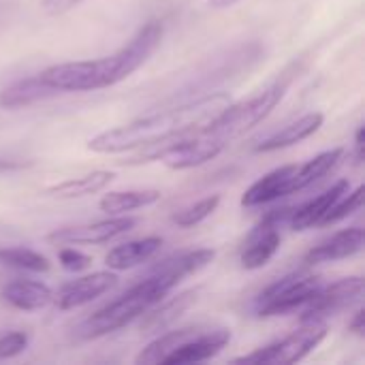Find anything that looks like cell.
<instances>
[{
	"instance_id": "obj_2",
	"label": "cell",
	"mask_w": 365,
	"mask_h": 365,
	"mask_svg": "<svg viewBox=\"0 0 365 365\" xmlns=\"http://www.w3.org/2000/svg\"><path fill=\"white\" fill-rule=\"evenodd\" d=\"M163 21L152 19L115 53L98 60L62 62L45 68L38 77L58 92H90L115 86L118 81L133 75L160 45Z\"/></svg>"
},
{
	"instance_id": "obj_23",
	"label": "cell",
	"mask_w": 365,
	"mask_h": 365,
	"mask_svg": "<svg viewBox=\"0 0 365 365\" xmlns=\"http://www.w3.org/2000/svg\"><path fill=\"white\" fill-rule=\"evenodd\" d=\"M197 299V291H188V293H182L178 297H173L171 302H167L163 308H158L156 312L150 314V319L143 323L145 329H163L167 327L169 323H173L192 302Z\"/></svg>"
},
{
	"instance_id": "obj_24",
	"label": "cell",
	"mask_w": 365,
	"mask_h": 365,
	"mask_svg": "<svg viewBox=\"0 0 365 365\" xmlns=\"http://www.w3.org/2000/svg\"><path fill=\"white\" fill-rule=\"evenodd\" d=\"M0 263L24 272H47L49 261L30 248H0Z\"/></svg>"
},
{
	"instance_id": "obj_20",
	"label": "cell",
	"mask_w": 365,
	"mask_h": 365,
	"mask_svg": "<svg viewBox=\"0 0 365 365\" xmlns=\"http://www.w3.org/2000/svg\"><path fill=\"white\" fill-rule=\"evenodd\" d=\"M342 156H344V150L342 148H334V150L321 152L319 156H314L306 165L297 167V171H295V175L291 180V195L302 192L304 188L312 186L321 178H325L334 167H338V163L342 160Z\"/></svg>"
},
{
	"instance_id": "obj_29",
	"label": "cell",
	"mask_w": 365,
	"mask_h": 365,
	"mask_svg": "<svg viewBox=\"0 0 365 365\" xmlns=\"http://www.w3.org/2000/svg\"><path fill=\"white\" fill-rule=\"evenodd\" d=\"M79 0H43V9L51 15H58V13H64L68 9H73Z\"/></svg>"
},
{
	"instance_id": "obj_12",
	"label": "cell",
	"mask_w": 365,
	"mask_h": 365,
	"mask_svg": "<svg viewBox=\"0 0 365 365\" xmlns=\"http://www.w3.org/2000/svg\"><path fill=\"white\" fill-rule=\"evenodd\" d=\"M295 171H297V165H284V167L269 171L267 175L257 180L244 192L242 205L244 207H257V205L272 203L280 197H289L291 195V180H293Z\"/></svg>"
},
{
	"instance_id": "obj_31",
	"label": "cell",
	"mask_w": 365,
	"mask_h": 365,
	"mask_svg": "<svg viewBox=\"0 0 365 365\" xmlns=\"http://www.w3.org/2000/svg\"><path fill=\"white\" fill-rule=\"evenodd\" d=\"M24 167H30V163L28 160L0 158V171H17V169H24Z\"/></svg>"
},
{
	"instance_id": "obj_22",
	"label": "cell",
	"mask_w": 365,
	"mask_h": 365,
	"mask_svg": "<svg viewBox=\"0 0 365 365\" xmlns=\"http://www.w3.org/2000/svg\"><path fill=\"white\" fill-rule=\"evenodd\" d=\"M160 201V190H120L101 199V210L107 214H124L139 207H148Z\"/></svg>"
},
{
	"instance_id": "obj_32",
	"label": "cell",
	"mask_w": 365,
	"mask_h": 365,
	"mask_svg": "<svg viewBox=\"0 0 365 365\" xmlns=\"http://www.w3.org/2000/svg\"><path fill=\"white\" fill-rule=\"evenodd\" d=\"M365 312L364 310H359L357 314H355V319H353V323H351V331H355L357 336H364L365 331Z\"/></svg>"
},
{
	"instance_id": "obj_27",
	"label": "cell",
	"mask_w": 365,
	"mask_h": 365,
	"mask_svg": "<svg viewBox=\"0 0 365 365\" xmlns=\"http://www.w3.org/2000/svg\"><path fill=\"white\" fill-rule=\"evenodd\" d=\"M26 346H28V334H24V331H11V334L2 336L0 338V361L21 355L26 351Z\"/></svg>"
},
{
	"instance_id": "obj_8",
	"label": "cell",
	"mask_w": 365,
	"mask_h": 365,
	"mask_svg": "<svg viewBox=\"0 0 365 365\" xmlns=\"http://www.w3.org/2000/svg\"><path fill=\"white\" fill-rule=\"evenodd\" d=\"M364 295V280L359 276L342 278L329 287H321L317 295L302 308V323H323V319L342 312L359 302Z\"/></svg>"
},
{
	"instance_id": "obj_1",
	"label": "cell",
	"mask_w": 365,
	"mask_h": 365,
	"mask_svg": "<svg viewBox=\"0 0 365 365\" xmlns=\"http://www.w3.org/2000/svg\"><path fill=\"white\" fill-rule=\"evenodd\" d=\"M229 105H231V96L227 92H212L201 98H192L188 103L137 118L124 126L109 128L92 137L88 141V148L98 154H118V152L169 141L175 137H184L203 128V124L212 122Z\"/></svg>"
},
{
	"instance_id": "obj_16",
	"label": "cell",
	"mask_w": 365,
	"mask_h": 365,
	"mask_svg": "<svg viewBox=\"0 0 365 365\" xmlns=\"http://www.w3.org/2000/svg\"><path fill=\"white\" fill-rule=\"evenodd\" d=\"M2 299L17 310H41L53 302V293L47 284L36 280H15L2 289Z\"/></svg>"
},
{
	"instance_id": "obj_5",
	"label": "cell",
	"mask_w": 365,
	"mask_h": 365,
	"mask_svg": "<svg viewBox=\"0 0 365 365\" xmlns=\"http://www.w3.org/2000/svg\"><path fill=\"white\" fill-rule=\"evenodd\" d=\"M289 83H291V77L276 79L274 83H269L265 90L250 96L248 101L225 107L212 122H207L205 128H201V133L225 148L229 141L242 137L244 133L261 124L282 101Z\"/></svg>"
},
{
	"instance_id": "obj_9",
	"label": "cell",
	"mask_w": 365,
	"mask_h": 365,
	"mask_svg": "<svg viewBox=\"0 0 365 365\" xmlns=\"http://www.w3.org/2000/svg\"><path fill=\"white\" fill-rule=\"evenodd\" d=\"M293 207H282L269 212L250 233L246 248L242 252V267L244 269H259L269 263V259L278 252L280 248V227L289 222Z\"/></svg>"
},
{
	"instance_id": "obj_3",
	"label": "cell",
	"mask_w": 365,
	"mask_h": 365,
	"mask_svg": "<svg viewBox=\"0 0 365 365\" xmlns=\"http://www.w3.org/2000/svg\"><path fill=\"white\" fill-rule=\"evenodd\" d=\"M173 289H175V284L169 282L167 278H163L158 274H148L141 282H137L124 295H120L105 308L90 314L79 325L77 334H79V338L90 340V338H101L111 331H118V329L126 327L130 321H135L137 317L145 314L152 306L163 302Z\"/></svg>"
},
{
	"instance_id": "obj_18",
	"label": "cell",
	"mask_w": 365,
	"mask_h": 365,
	"mask_svg": "<svg viewBox=\"0 0 365 365\" xmlns=\"http://www.w3.org/2000/svg\"><path fill=\"white\" fill-rule=\"evenodd\" d=\"M160 246H163L160 237H143V240L126 242L109 250V255L105 257V263L109 269H115V272L130 269L150 261L160 250Z\"/></svg>"
},
{
	"instance_id": "obj_25",
	"label": "cell",
	"mask_w": 365,
	"mask_h": 365,
	"mask_svg": "<svg viewBox=\"0 0 365 365\" xmlns=\"http://www.w3.org/2000/svg\"><path fill=\"white\" fill-rule=\"evenodd\" d=\"M220 203V197L218 195H212V197H205L201 201H197L195 205H188L184 207L182 212H178L173 216V222L182 229H188V227H195L199 222H203L207 216H212V212H216Z\"/></svg>"
},
{
	"instance_id": "obj_10",
	"label": "cell",
	"mask_w": 365,
	"mask_h": 365,
	"mask_svg": "<svg viewBox=\"0 0 365 365\" xmlns=\"http://www.w3.org/2000/svg\"><path fill=\"white\" fill-rule=\"evenodd\" d=\"M137 225L135 218H109L92 225H81V227H68V229H58L47 235L51 244L60 246H71V244H105L126 231H130Z\"/></svg>"
},
{
	"instance_id": "obj_13",
	"label": "cell",
	"mask_w": 365,
	"mask_h": 365,
	"mask_svg": "<svg viewBox=\"0 0 365 365\" xmlns=\"http://www.w3.org/2000/svg\"><path fill=\"white\" fill-rule=\"evenodd\" d=\"M365 233L364 229L353 227V229H344L338 231L336 235H331L329 240L321 242L319 246H314L308 255H306V263L317 265V263H329V261H340V259H349L353 255H357L364 248Z\"/></svg>"
},
{
	"instance_id": "obj_7",
	"label": "cell",
	"mask_w": 365,
	"mask_h": 365,
	"mask_svg": "<svg viewBox=\"0 0 365 365\" xmlns=\"http://www.w3.org/2000/svg\"><path fill=\"white\" fill-rule=\"evenodd\" d=\"M327 336V327L323 323H304L299 331H293L280 342H274L265 349H259L250 355L233 359L235 364L259 365H289L308 357Z\"/></svg>"
},
{
	"instance_id": "obj_19",
	"label": "cell",
	"mask_w": 365,
	"mask_h": 365,
	"mask_svg": "<svg viewBox=\"0 0 365 365\" xmlns=\"http://www.w3.org/2000/svg\"><path fill=\"white\" fill-rule=\"evenodd\" d=\"M60 94L58 90H53L51 86H47L38 75L36 77H28V79H19L11 86H6L4 90H0V107L4 109H17V107H28L32 103L45 101Z\"/></svg>"
},
{
	"instance_id": "obj_26",
	"label": "cell",
	"mask_w": 365,
	"mask_h": 365,
	"mask_svg": "<svg viewBox=\"0 0 365 365\" xmlns=\"http://www.w3.org/2000/svg\"><path fill=\"white\" fill-rule=\"evenodd\" d=\"M361 203H364V186H359L357 190H349L346 195H342L331 207H329V212L323 216V220H321V225H334V222H340L342 218H346V216H353L359 207H361Z\"/></svg>"
},
{
	"instance_id": "obj_33",
	"label": "cell",
	"mask_w": 365,
	"mask_h": 365,
	"mask_svg": "<svg viewBox=\"0 0 365 365\" xmlns=\"http://www.w3.org/2000/svg\"><path fill=\"white\" fill-rule=\"evenodd\" d=\"M235 2H240V0H210V6H214V9H229Z\"/></svg>"
},
{
	"instance_id": "obj_30",
	"label": "cell",
	"mask_w": 365,
	"mask_h": 365,
	"mask_svg": "<svg viewBox=\"0 0 365 365\" xmlns=\"http://www.w3.org/2000/svg\"><path fill=\"white\" fill-rule=\"evenodd\" d=\"M365 128L364 126H359L357 128V133H355V158H357V163H361L365 156Z\"/></svg>"
},
{
	"instance_id": "obj_4",
	"label": "cell",
	"mask_w": 365,
	"mask_h": 365,
	"mask_svg": "<svg viewBox=\"0 0 365 365\" xmlns=\"http://www.w3.org/2000/svg\"><path fill=\"white\" fill-rule=\"evenodd\" d=\"M231 340L229 329H203L186 327L165 334L150 342L139 355L137 364L145 365H184L201 364L216 357Z\"/></svg>"
},
{
	"instance_id": "obj_14",
	"label": "cell",
	"mask_w": 365,
	"mask_h": 365,
	"mask_svg": "<svg viewBox=\"0 0 365 365\" xmlns=\"http://www.w3.org/2000/svg\"><path fill=\"white\" fill-rule=\"evenodd\" d=\"M349 190H351V184H349L346 180L334 184V186H331L329 190H325L323 195H319V197L306 201V203L299 205V207H293L287 225H289L291 229H295V231H304V229H310V227H314V225H321V220H323V216L329 212V207H331L342 195H346Z\"/></svg>"
},
{
	"instance_id": "obj_28",
	"label": "cell",
	"mask_w": 365,
	"mask_h": 365,
	"mask_svg": "<svg viewBox=\"0 0 365 365\" xmlns=\"http://www.w3.org/2000/svg\"><path fill=\"white\" fill-rule=\"evenodd\" d=\"M58 257H60V265L66 272H81V269H86L90 265V257L75 250V248H64V250H60Z\"/></svg>"
},
{
	"instance_id": "obj_15",
	"label": "cell",
	"mask_w": 365,
	"mask_h": 365,
	"mask_svg": "<svg viewBox=\"0 0 365 365\" xmlns=\"http://www.w3.org/2000/svg\"><path fill=\"white\" fill-rule=\"evenodd\" d=\"M216 257L214 250L210 248H199V250H186V252H180V255H173L165 261H160L150 274H158L163 278H167L169 282H173L178 287V282H182L186 276L203 269L207 263H212Z\"/></svg>"
},
{
	"instance_id": "obj_11",
	"label": "cell",
	"mask_w": 365,
	"mask_h": 365,
	"mask_svg": "<svg viewBox=\"0 0 365 365\" xmlns=\"http://www.w3.org/2000/svg\"><path fill=\"white\" fill-rule=\"evenodd\" d=\"M118 282V276L111 272H96L90 276H83L79 280H73L68 284H64L58 295L53 297L56 306L60 310H73V308H81L90 302H94L96 297H101L103 293H107L109 289H113Z\"/></svg>"
},
{
	"instance_id": "obj_6",
	"label": "cell",
	"mask_w": 365,
	"mask_h": 365,
	"mask_svg": "<svg viewBox=\"0 0 365 365\" xmlns=\"http://www.w3.org/2000/svg\"><path fill=\"white\" fill-rule=\"evenodd\" d=\"M321 287L323 282L319 276H310L302 272L289 274L278 282L269 284L255 299V312L257 317H280V314L295 312L297 308H304Z\"/></svg>"
},
{
	"instance_id": "obj_21",
	"label": "cell",
	"mask_w": 365,
	"mask_h": 365,
	"mask_svg": "<svg viewBox=\"0 0 365 365\" xmlns=\"http://www.w3.org/2000/svg\"><path fill=\"white\" fill-rule=\"evenodd\" d=\"M115 178L113 171H92L86 173L81 178L75 180H66L62 184H56L47 190V195L58 197V199H75V197H86V195H94L98 190H103L105 186H109V182Z\"/></svg>"
},
{
	"instance_id": "obj_17",
	"label": "cell",
	"mask_w": 365,
	"mask_h": 365,
	"mask_svg": "<svg viewBox=\"0 0 365 365\" xmlns=\"http://www.w3.org/2000/svg\"><path fill=\"white\" fill-rule=\"evenodd\" d=\"M323 120H325V115L319 113V111L306 113L299 120H295L289 126H284L282 130L269 135L261 145H257V152H274V150H282V148L295 145V143L312 137L323 126Z\"/></svg>"
}]
</instances>
